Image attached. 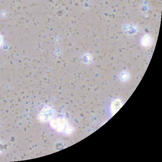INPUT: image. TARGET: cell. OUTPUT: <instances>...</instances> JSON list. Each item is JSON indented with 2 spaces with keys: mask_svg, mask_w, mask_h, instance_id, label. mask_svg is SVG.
<instances>
[{
  "mask_svg": "<svg viewBox=\"0 0 162 162\" xmlns=\"http://www.w3.org/2000/svg\"><path fill=\"white\" fill-rule=\"evenodd\" d=\"M3 42V38L2 36L0 35V46H1Z\"/></svg>",
  "mask_w": 162,
  "mask_h": 162,
  "instance_id": "6da1fadb",
  "label": "cell"
}]
</instances>
